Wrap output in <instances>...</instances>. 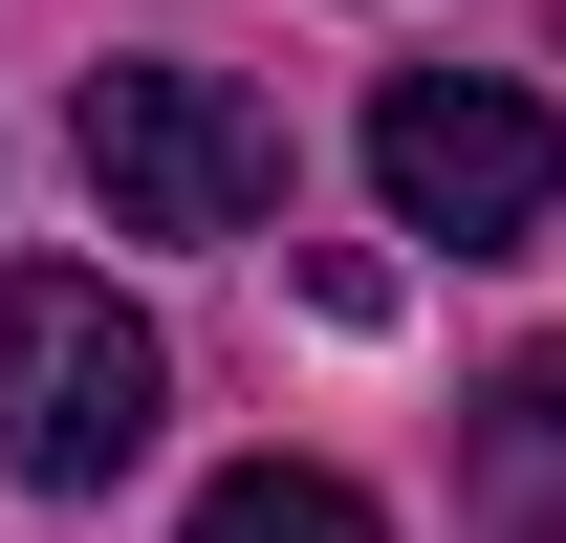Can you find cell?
<instances>
[{
  "mask_svg": "<svg viewBox=\"0 0 566 543\" xmlns=\"http://www.w3.org/2000/svg\"><path fill=\"white\" fill-rule=\"evenodd\" d=\"M153 413H175V348L109 305L87 262H0V478H44V500H109L153 457Z\"/></svg>",
  "mask_w": 566,
  "mask_h": 543,
  "instance_id": "cell-1",
  "label": "cell"
},
{
  "mask_svg": "<svg viewBox=\"0 0 566 543\" xmlns=\"http://www.w3.org/2000/svg\"><path fill=\"white\" fill-rule=\"evenodd\" d=\"M370 196L415 217V239H458V262H501V239H545L566 131L523 87H480V66H415V87H370Z\"/></svg>",
  "mask_w": 566,
  "mask_h": 543,
  "instance_id": "cell-3",
  "label": "cell"
},
{
  "mask_svg": "<svg viewBox=\"0 0 566 543\" xmlns=\"http://www.w3.org/2000/svg\"><path fill=\"white\" fill-rule=\"evenodd\" d=\"M66 152H87V196H109V239H262L283 217V131L218 66H87Z\"/></svg>",
  "mask_w": 566,
  "mask_h": 543,
  "instance_id": "cell-2",
  "label": "cell"
},
{
  "mask_svg": "<svg viewBox=\"0 0 566 543\" xmlns=\"http://www.w3.org/2000/svg\"><path fill=\"white\" fill-rule=\"evenodd\" d=\"M501 457L566 478V348H523V370H501Z\"/></svg>",
  "mask_w": 566,
  "mask_h": 543,
  "instance_id": "cell-5",
  "label": "cell"
},
{
  "mask_svg": "<svg viewBox=\"0 0 566 543\" xmlns=\"http://www.w3.org/2000/svg\"><path fill=\"white\" fill-rule=\"evenodd\" d=\"M197 543H392V522H370V478H327V457H240L197 500Z\"/></svg>",
  "mask_w": 566,
  "mask_h": 543,
  "instance_id": "cell-4",
  "label": "cell"
},
{
  "mask_svg": "<svg viewBox=\"0 0 566 543\" xmlns=\"http://www.w3.org/2000/svg\"><path fill=\"white\" fill-rule=\"evenodd\" d=\"M545 543H566V522H545Z\"/></svg>",
  "mask_w": 566,
  "mask_h": 543,
  "instance_id": "cell-6",
  "label": "cell"
}]
</instances>
